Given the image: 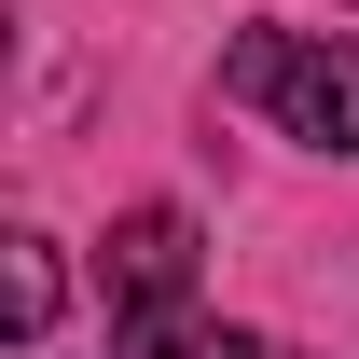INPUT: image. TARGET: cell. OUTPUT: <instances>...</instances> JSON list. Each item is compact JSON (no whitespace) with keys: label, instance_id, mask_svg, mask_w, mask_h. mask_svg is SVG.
<instances>
[{"label":"cell","instance_id":"obj_1","mask_svg":"<svg viewBox=\"0 0 359 359\" xmlns=\"http://www.w3.org/2000/svg\"><path fill=\"white\" fill-rule=\"evenodd\" d=\"M222 97H249L304 152H359V42H332V28H235L222 42Z\"/></svg>","mask_w":359,"mask_h":359},{"label":"cell","instance_id":"obj_2","mask_svg":"<svg viewBox=\"0 0 359 359\" xmlns=\"http://www.w3.org/2000/svg\"><path fill=\"white\" fill-rule=\"evenodd\" d=\"M180 290H194V208H125L111 222V318L125 332H166Z\"/></svg>","mask_w":359,"mask_h":359},{"label":"cell","instance_id":"obj_3","mask_svg":"<svg viewBox=\"0 0 359 359\" xmlns=\"http://www.w3.org/2000/svg\"><path fill=\"white\" fill-rule=\"evenodd\" d=\"M55 290H69V276H55V235H14V346L55 332Z\"/></svg>","mask_w":359,"mask_h":359},{"label":"cell","instance_id":"obj_4","mask_svg":"<svg viewBox=\"0 0 359 359\" xmlns=\"http://www.w3.org/2000/svg\"><path fill=\"white\" fill-rule=\"evenodd\" d=\"M125 359H276L263 332H208V318H166V332H125Z\"/></svg>","mask_w":359,"mask_h":359}]
</instances>
